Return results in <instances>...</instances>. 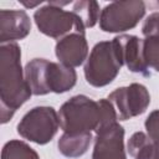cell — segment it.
Returning a JSON list of instances; mask_svg holds the SVG:
<instances>
[{
	"label": "cell",
	"instance_id": "13",
	"mask_svg": "<svg viewBox=\"0 0 159 159\" xmlns=\"http://www.w3.org/2000/svg\"><path fill=\"white\" fill-rule=\"evenodd\" d=\"M48 89L53 93H65L72 89L77 82V73L72 67L61 62H51L47 72Z\"/></svg>",
	"mask_w": 159,
	"mask_h": 159
},
{
	"label": "cell",
	"instance_id": "8",
	"mask_svg": "<svg viewBox=\"0 0 159 159\" xmlns=\"http://www.w3.org/2000/svg\"><path fill=\"white\" fill-rule=\"evenodd\" d=\"M92 159H127L124 129L118 122L96 130Z\"/></svg>",
	"mask_w": 159,
	"mask_h": 159
},
{
	"label": "cell",
	"instance_id": "1",
	"mask_svg": "<svg viewBox=\"0 0 159 159\" xmlns=\"http://www.w3.org/2000/svg\"><path fill=\"white\" fill-rule=\"evenodd\" d=\"M25 73L21 67V48L16 42L0 45V118L9 122L17 108L30 97Z\"/></svg>",
	"mask_w": 159,
	"mask_h": 159
},
{
	"label": "cell",
	"instance_id": "3",
	"mask_svg": "<svg viewBox=\"0 0 159 159\" xmlns=\"http://www.w3.org/2000/svg\"><path fill=\"white\" fill-rule=\"evenodd\" d=\"M123 66L116 42L101 41L96 43L84 65L86 81L93 87H104L112 83Z\"/></svg>",
	"mask_w": 159,
	"mask_h": 159
},
{
	"label": "cell",
	"instance_id": "15",
	"mask_svg": "<svg viewBox=\"0 0 159 159\" xmlns=\"http://www.w3.org/2000/svg\"><path fill=\"white\" fill-rule=\"evenodd\" d=\"M127 148L133 159H150L154 143L144 132H135L129 138Z\"/></svg>",
	"mask_w": 159,
	"mask_h": 159
},
{
	"label": "cell",
	"instance_id": "7",
	"mask_svg": "<svg viewBox=\"0 0 159 159\" xmlns=\"http://www.w3.org/2000/svg\"><path fill=\"white\" fill-rule=\"evenodd\" d=\"M119 120H127L143 114L150 104V94L145 86L132 83L114 89L108 96Z\"/></svg>",
	"mask_w": 159,
	"mask_h": 159
},
{
	"label": "cell",
	"instance_id": "14",
	"mask_svg": "<svg viewBox=\"0 0 159 159\" xmlns=\"http://www.w3.org/2000/svg\"><path fill=\"white\" fill-rule=\"evenodd\" d=\"M91 142H92L91 132L63 133L57 142V147L62 155L67 158H78L88 150Z\"/></svg>",
	"mask_w": 159,
	"mask_h": 159
},
{
	"label": "cell",
	"instance_id": "19",
	"mask_svg": "<svg viewBox=\"0 0 159 159\" xmlns=\"http://www.w3.org/2000/svg\"><path fill=\"white\" fill-rule=\"evenodd\" d=\"M142 32L145 39H159V12H153L144 20Z\"/></svg>",
	"mask_w": 159,
	"mask_h": 159
},
{
	"label": "cell",
	"instance_id": "5",
	"mask_svg": "<svg viewBox=\"0 0 159 159\" xmlns=\"http://www.w3.org/2000/svg\"><path fill=\"white\" fill-rule=\"evenodd\" d=\"M34 20L39 31L52 39L61 40L72 32L84 34L86 29L72 11H66L52 2L39 7L34 14Z\"/></svg>",
	"mask_w": 159,
	"mask_h": 159
},
{
	"label": "cell",
	"instance_id": "9",
	"mask_svg": "<svg viewBox=\"0 0 159 159\" xmlns=\"http://www.w3.org/2000/svg\"><path fill=\"white\" fill-rule=\"evenodd\" d=\"M113 41L118 47L123 65H125L130 72L140 73L145 77L150 76L149 67L147 66L144 60V51H143L144 40L134 35H119L116 36Z\"/></svg>",
	"mask_w": 159,
	"mask_h": 159
},
{
	"label": "cell",
	"instance_id": "4",
	"mask_svg": "<svg viewBox=\"0 0 159 159\" xmlns=\"http://www.w3.org/2000/svg\"><path fill=\"white\" fill-rule=\"evenodd\" d=\"M60 127L57 112L48 106L30 109L19 122L17 133L32 143L43 145L53 139Z\"/></svg>",
	"mask_w": 159,
	"mask_h": 159
},
{
	"label": "cell",
	"instance_id": "18",
	"mask_svg": "<svg viewBox=\"0 0 159 159\" xmlns=\"http://www.w3.org/2000/svg\"><path fill=\"white\" fill-rule=\"evenodd\" d=\"M143 51L147 66L159 72V39H145Z\"/></svg>",
	"mask_w": 159,
	"mask_h": 159
},
{
	"label": "cell",
	"instance_id": "21",
	"mask_svg": "<svg viewBox=\"0 0 159 159\" xmlns=\"http://www.w3.org/2000/svg\"><path fill=\"white\" fill-rule=\"evenodd\" d=\"M21 4L24 5V6H26V7H35V6H37V5H41L42 2L41 1H36V2H26V1H21Z\"/></svg>",
	"mask_w": 159,
	"mask_h": 159
},
{
	"label": "cell",
	"instance_id": "6",
	"mask_svg": "<svg viewBox=\"0 0 159 159\" xmlns=\"http://www.w3.org/2000/svg\"><path fill=\"white\" fill-rule=\"evenodd\" d=\"M145 14L142 0L113 1L101 10L99 27L104 32H124L138 25Z\"/></svg>",
	"mask_w": 159,
	"mask_h": 159
},
{
	"label": "cell",
	"instance_id": "16",
	"mask_svg": "<svg viewBox=\"0 0 159 159\" xmlns=\"http://www.w3.org/2000/svg\"><path fill=\"white\" fill-rule=\"evenodd\" d=\"M72 12L81 20L84 27H93L99 21V5L97 1L81 0L76 1L72 7Z\"/></svg>",
	"mask_w": 159,
	"mask_h": 159
},
{
	"label": "cell",
	"instance_id": "11",
	"mask_svg": "<svg viewBox=\"0 0 159 159\" xmlns=\"http://www.w3.org/2000/svg\"><path fill=\"white\" fill-rule=\"evenodd\" d=\"M31 30V21L24 10L0 11V42L9 43L25 39Z\"/></svg>",
	"mask_w": 159,
	"mask_h": 159
},
{
	"label": "cell",
	"instance_id": "10",
	"mask_svg": "<svg viewBox=\"0 0 159 159\" xmlns=\"http://www.w3.org/2000/svg\"><path fill=\"white\" fill-rule=\"evenodd\" d=\"M56 57L58 62L68 67H78L88 56V43L84 34L72 32L57 41L55 47Z\"/></svg>",
	"mask_w": 159,
	"mask_h": 159
},
{
	"label": "cell",
	"instance_id": "17",
	"mask_svg": "<svg viewBox=\"0 0 159 159\" xmlns=\"http://www.w3.org/2000/svg\"><path fill=\"white\" fill-rule=\"evenodd\" d=\"M1 159H40V157L27 143L14 139L2 147Z\"/></svg>",
	"mask_w": 159,
	"mask_h": 159
},
{
	"label": "cell",
	"instance_id": "12",
	"mask_svg": "<svg viewBox=\"0 0 159 159\" xmlns=\"http://www.w3.org/2000/svg\"><path fill=\"white\" fill-rule=\"evenodd\" d=\"M50 61L45 58H34L26 63L24 73L25 80L31 89V93L35 96H43L50 93L47 72H48Z\"/></svg>",
	"mask_w": 159,
	"mask_h": 159
},
{
	"label": "cell",
	"instance_id": "20",
	"mask_svg": "<svg viewBox=\"0 0 159 159\" xmlns=\"http://www.w3.org/2000/svg\"><path fill=\"white\" fill-rule=\"evenodd\" d=\"M145 129L148 137L154 144L159 143V109L153 111L145 119Z\"/></svg>",
	"mask_w": 159,
	"mask_h": 159
},
{
	"label": "cell",
	"instance_id": "2",
	"mask_svg": "<svg viewBox=\"0 0 159 159\" xmlns=\"http://www.w3.org/2000/svg\"><path fill=\"white\" fill-rule=\"evenodd\" d=\"M58 118L63 133L96 132L102 120L101 106L87 96H73L61 106Z\"/></svg>",
	"mask_w": 159,
	"mask_h": 159
}]
</instances>
